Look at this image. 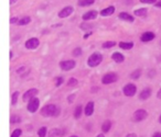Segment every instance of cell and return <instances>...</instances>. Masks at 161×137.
<instances>
[{
  "label": "cell",
  "instance_id": "1",
  "mask_svg": "<svg viewBox=\"0 0 161 137\" xmlns=\"http://www.w3.org/2000/svg\"><path fill=\"white\" fill-rule=\"evenodd\" d=\"M41 114L43 116H58L60 114V109L54 104H48L42 109Z\"/></svg>",
  "mask_w": 161,
  "mask_h": 137
},
{
  "label": "cell",
  "instance_id": "2",
  "mask_svg": "<svg viewBox=\"0 0 161 137\" xmlns=\"http://www.w3.org/2000/svg\"><path fill=\"white\" fill-rule=\"evenodd\" d=\"M103 60V56L102 54H99V53H94V54H92L89 56L87 60V64L89 67H96V66H98Z\"/></svg>",
  "mask_w": 161,
  "mask_h": 137
},
{
  "label": "cell",
  "instance_id": "3",
  "mask_svg": "<svg viewBox=\"0 0 161 137\" xmlns=\"http://www.w3.org/2000/svg\"><path fill=\"white\" fill-rule=\"evenodd\" d=\"M118 79V76L116 74H114V72H109V74H106L105 76L103 77L102 79V82L104 85H109V83H113L115 81H117Z\"/></svg>",
  "mask_w": 161,
  "mask_h": 137
},
{
  "label": "cell",
  "instance_id": "4",
  "mask_svg": "<svg viewBox=\"0 0 161 137\" xmlns=\"http://www.w3.org/2000/svg\"><path fill=\"white\" fill-rule=\"evenodd\" d=\"M39 105H40V101H39V99H37V98H33L32 100H30L29 103H28V110H29V112H31V113H34V112L38 110Z\"/></svg>",
  "mask_w": 161,
  "mask_h": 137
},
{
  "label": "cell",
  "instance_id": "5",
  "mask_svg": "<svg viewBox=\"0 0 161 137\" xmlns=\"http://www.w3.org/2000/svg\"><path fill=\"white\" fill-rule=\"evenodd\" d=\"M136 91H137V88H136L135 85H132V83H128L127 86H125L124 88V93L125 95H127V97H132V95H135Z\"/></svg>",
  "mask_w": 161,
  "mask_h": 137
},
{
  "label": "cell",
  "instance_id": "6",
  "mask_svg": "<svg viewBox=\"0 0 161 137\" xmlns=\"http://www.w3.org/2000/svg\"><path fill=\"white\" fill-rule=\"evenodd\" d=\"M147 115H148V114H147V112L145 111V110H137V111L134 113L132 119H134V121H136V122H140V121L146 119Z\"/></svg>",
  "mask_w": 161,
  "mask_h": 137
},
{
  "label": "cell",
  "instance_id": "7",
  "mask_svg": "<svg viewBox=\"0 0 161 137\" xmlns=\"http://www.w3.org/2000/svg\"><path fill=\"white\" fill-rule=\"evenodd\" d=\"M39 44H40V42H39L37 37H31L30 40L26 42V47L28 50H35L39 46Z\"/></svg>",
  "mask_w": 161,
  "mask_h": 137
},
{
  "label": "cell",
  "instance_id": "8",
  "mask_svg": "<svg viewBox=\"0 0 161 137\" xmlns=\"http://www.w3.org/2000/svg\"><path fill=\"white\" fill-rule=\"evenodd\" d=\"M60 67L63 69V70H71V69H73L75 67V61L74 60H64V61H61L60 63Z\"/></svg>",
  "mask_w": 161,
  "mask_h": 137
},
{
  "label": "cell",
  "instance_id": "9",
  "mask_svg": "<svg viewBox=\"0 0 161 137\" xmlns=\"http://www.w3.org/2000/svg\"><path fill=\"white\" fill-rule=\"evenodd\" d=\"M38 94V90L37 89H30L23 94V101H30L32 100L33 98H35V95Z\"/></svg>",
  "mask_w": 161,
  "mask_h": 137
},
{
  "label": "cell",
  "instance_id": "10",
  "mask_svg": "<svg viewBox=\"0 0 161 137\" xmlns=\"http://www.w3.org/2000/svg\"><path fill=\"white\" fill-rule=\"evenodd\" d=\"M73 7H65L64 9H62V10L59 12V17L60 18H67V17H70L72 13H73Z\"/></svg>",
  "mask_w": 161,
  "mask_h": 137
},
{
  "label": "cell",
  "instance_id": "11",
  "mask_svg": "<svg viewBox=\"0 0 161 137\" xmlns=\"http://www.w3.org/2000/svg\"><path fill=\"white\" fill-rule=\"evenodd\" d=\"M97 17V11L95 10H91L86 12L84 15H83V20L84 21H88V20H93V19H95Z\"/></svg>",
  "mask_w": 161,
  "mask_h": 137
},
{
  "label": "cell",
  "instance_id": "12",
  "mask_svg": "<svg viewBox=\"0 0 161 137\" xmlns=\"http://www.w3.org/2000/svg\"><path fill=\"white\" fill-rule=\"evenodd\" d=\"M154 39V34L152 32H146L143 33L141 37H140V40L143 41V42H150Z\"/></svg>",
  "mask_w": 161,
  "mask_h": 137
},
{
  "label": "cell",
  "instance_id": "13",
  "mask_svg": "<svg viewBox=\"0 0 161 137\" xmlns=\"http://www.w3.org/2000/svg\"><path fill=\"white\" fill-rule=\"evenodd\" d=\"M119 19H121V20H124V21H127V22H134L135 21V19H134V17L132 15H130L129 13H127V12H121V13H119Z\"/></svg>",
  "mask_w": 161,
  "mask_h": 137
},
{
  "label": "cell",
  "instance_id": "14",
  "mask_svg": "<svg viewBox=\"0 0 161 137\" xmlns=\"http://www.w3.org/2000/svg\"><path fill=\"white\" fill-rule=\"evenodd\" d=\"M115 12V7H113V6H110V7L106 8V9H103L102 11H100V15H103V17H108V15H112Z\"/></svg>",
  "mask_w": 161,
  "mask_h": 137
},
{
  "label": "cell",
  "instance_id": "15",
  "mask_svg": "<svg viewBox=\"0 0 161 137\" xmlns=\"http://www.w3.org/2000/svg\"><path fill=\"white\" fill-rule=\"evenodd\" d=\"M93 112H94V102L91 101L86 104V108H85V114L87 116H89L93 114Z\"/></svg>",
  "mask_w": 161,
  "mask_h": 137
},
{
  "label": "cell",
  "instance_id": "16",
  "mask_svg": "<svg viewBox=\"0 0 161 137\" xmlns=\"http://www.w3.org/2000/svg\"><path fill=\"white\" fill-rule=\"evenodd\" d=\"M151 95V90L150 89H145V90L141 91V93H140L139 98L140 100H147L148 98Z\"/></svg>",
  "mask_w": 161,
  "mask_h": 137
},
{
  "label": "cell",
  "instance_id": "17",
  "mask_svg": "<svg viewBox=\"0 0 161 137\" xmlns=\"http://www.w3.org/2000/svg\"><path fill=\"white\" fill-rule=\"evenodd\" d=\"M95 2V0H78L77 1V4L80 7H88Z\"/></svg>",
  "mask_w": 161,
  "mask_h": 137
},
{
  "label": "cell",
  "instance_id": "18",
  "mask_svg": "<svg viewBox=\"0 0 161 137\" xmlns=\"http://www.w3.org/2000/svg\"><path fill=\"white\" fill-rule=\"evenodd\" d=\"M113 59L116 61V63H123L124 59H125V57H124V55L120 54V53H114Z\"/></svg>",
  "mask_w": 161,
  "mask_h": 137
},
{
  "label": "cell",
  "instance_id": "19",
  "mask_svg": "<svg viewBox=\"0 0 161 137\" xmlns=\"http://www.w3.org/2000/svg\"><path fill=\"white\" fill-rule=\"evenodd\" d=\"M64 134V132L61 130H59V128H54L53 130H51V133H50V136L51 137H60L61 135H63Z\"/></svg>",
  "mask_w": 161,
  "mask_h": 137
},
{
  "label": "cell",
  "instance_id": "20",
  "mask_svg": "<svg viewBox=\"0 0 161 137\" xmlns=\"http://www.w3.org/2000/svg\"><path fill=\"white\" fill-rule=\"evenodd\" d=\"M119 46H120V48H123V50H130V48L134 47V43H131V42H129V43L120 42V43H119Z\"/></svg>",
  "mask_w": 161,
  "mask_h": 137
},
{
  "label": "cell",
  "instance_id": "21",
  "mask_svg": "<svg viewBox=\"0 0 161 137\" xmlns=\"http://www.w3.org/2000/svg\"><path fill=\"white\" fill-rule=\"evenodd\" d=\"M135 15H137V17H146L147 15V9H145V8L137 9V10H135Z\"/></svg>",
  "mask_w": 161,
  "mask_h": 137
},
{
  "label": "cell",
  "instance_id": "22",
  "mask_svg": "<svg viewBox=\"0 0 161 137\" xmlns=\"http://www.w3.org/2000/svg\"><path fill=\"white\" fill-rule=\"evenodd\" d=\"M30 21H31V18H30V17H24V18H22L21 20H19L18 24L19 26H26V24H29Z\"/></svg>",
  "mask_w": 161,
  "mask_h": 137
},
{
  "label": "cell",
  "instance_id": "23",
  "mask_svg": "<svg viewBox=\"0 0 161 137\" xmlns=\"http://www.w3.org/2000/svg\"><path fill=\"white\" fill-rule=\"evenodd\" d=\"M110 126H112V123H110V121H106V122H104V124H103V130L104 132H108V130H110Z\"/></svg>",
  "mask_w": 161,
  "mask_h": 137
},
{
  "label": "cell",
  "instance_id": "24",
  "mask_svg": "<svg viewBox=\"0 0 161 137\" xmlns=\"http://www.w3.org/2000/svg\"><path fill=\"white\" fill-rule=\"evenodd\" d=\"M140 76H141V70H140V69H137V70H135V71L130 75V77H131L132 79H138Z\"/></svg>",
  "mask_w": 161,
  "mask_h": 137
},
{
  "label": "cell",
  "instance_id": "25",
  "mask_svg": "<svg viewBox=\"0 0 161 137\" xmlns=\"http://www.w3.org/2000/svg\"><path fill=\"white\" fill-rule=\"evenodd\" d=\"M80 114H82V106H80V105H78V106H76V109H75V113H74L75 119H80Z\"/></svg>",
  "mask_w": 161,
  "mask_h": 137
},
{
  "label": "cell",
  "instance_id": "26",
  "mask_svg": "<svg viewBox=\"0 0 161 137\" xmlns=\"http://www.w3.org/2000/svg\"><path fill=\"white\" fill-rule=\"evenodd\" d=\"M115 45H116V42L110 41V42H105V43L103 44V47L104 48H110V47H114Z\"/></svg>",
  "mask_w": 161,
  "mask_h": 137
},
{
  "label": "cell",
  "instance_id": "27",
  "mask_svg": "<svg viewBox=\"0 0 161 137\" xmlns=\"http://www.w3.org/2000/svg\"><path fill=\"white\" fill-rule=\"evenodd\" d=\"M38 134H39V137H45V135H47V127H41L39 132H38Z\"/></svg>",
  "mask_w": 161,
  "mask_h": 137
},
{
  "label": "cell",
  "instance_id": "28",
  "mask_svg": "<svg viewBox=\"0 0 161 137\" xmlns=\"http://www.w3.org/2000/svg\"><path fill=\"white\" fill-rule=\"evenodd\" d=\"M80 54H82V48H80V47H76L73 51V56H75V57L80 56Z\"/></svg>",
  "mask_w": 161,
  "mask_h": 137
},
{
  "label": "cell",
  "instance_id": "29",
  "mask_svg": "<svg viewBox=\"0 0 161 137\" xmlns=\"http://www.w3.org/2000/svg\"><path fill=\"white\" fill-rule=\"evenodd\" d=\"M77 85V80L75 79V78H71L70 80H69V82H67V86L69 87H74Z\"/></svg>",
  "mask_w": 161,
  "mask_h": 137
},
{
  "label": "cell",
  "instance_id": "30",
  "mask_svg": "<svg viewBox=\"0 0 161 137\" xmlns=\"http://www.w3.org/2000/svg\"><path fill=\"white\" fill-rule=\"evenodd\" d=\"M18 97H19V92H15V93L12 94V104L13 105L18 101Z\"/></svg>",
  "mask_w": 161,
  "mask_h": 137
},
{
  "label": "cell",
  "instance_id": "31",
  "mask_svg": "<svg viewBox=\"0 0 161 137\" xmlns=\"http://www.w3.org/2000/svg\"><path fill=\"white\" fill-rule=\"evenodd\" d=\"M63 82V78L62 77H58V78H55V86L56 87H59L61 86Z\"/></svg>",
  "mask_w": 161,
  "mask_h": 137
},
{
  "label": "cell",
  "instance_id": "32",
  "mask_svg": "<svg viewBox=\"0 0 161 137\" xmlns=\"http://www.w3.org/2000/svg\"><path fill=\"white\" fill-rule=\"evenodd\" d=\"M20 122V117L17 115H12L11 116V123L12 124H15V123H19Z\"/></svg>",
  "mask_w": 161,
  "mask_h": 137
},
{
  "label": "cell",
  "instance_id": "33",
  "mask_svg": "<svg viewBox=\"0 0 161 137\" xmlns=\"http://www.w3.org/2000/svg\"><path fill=\"white\" fill-rule=\"evenodd\" d=\"M21 130H16L13 133H12V135H11V137H20V135H21Z\"/></svg>",
  "mask_w": 161,
  "mask_h": 137
},
{
  "label": "cell",
  "instance_id": "34",
  "mask_svg": "<svg viewBox=\"0 0 161 137\" xmlns=\"http://www.w3.org/2000/svg\"><path fill=\"white\" fill-rule=\"evenodd\" d=\"M156 1H157V0H140V2H143V4H156Z\"/></svg>",
  "mask_w": 161,
  "mask_h": 137
},
{
  "label": "cell",
  "instance_id": "35",
  "mask_svg": "<svg viewBox=\"0 0 161 137\" xmlns=\"http://www.w3.org/2000/svg\"><path fill=\"white\" fill-rule=\"evenodd\" d=\"M17 22H19L18 18H11V20H10L11 24H13V23H17Z\"/></svg>",
  "mask_w": 161,
  "mask_h": 137
},
{
  "label": "cell",
  "instance_id": "36",
  "mask_svg": "<svg viewBox=\"0 0 161 137\" xmlns=\"http://www.w3.org/2000/svg\"><path fill=\"white\" fill-rule=\"evenodd\" d=\"M74 98H75V95H71V97H69V102H70V103H72V102L74 101Z\"/></svg>",
  "mask_w": 161,
  "mask_h": 137
},
{
  "label": "cell",
  "instance_id": "37",
  "mask_svg": "<svg viewBox=\"0 0 161 137\" xmlns=\"http://www.w3.org/2000/svg\"><path fill=\"white\" fill-rule=\"evenodd\" d=\"M154 6H156V7H158V8H161V0L159 1V2H157V4H154Z\"/></svg>",
  "mask_w": 161,
  "mask_h": 137
},
{
  "label": "cell",
  "instance_id": "38",
  "mask_svg": "<svg viewBox=\"0 0 161 137\" xmlns=\"http://www.w3.org/2000/svg\"><path fill=\"white\" fill-rule=\"evenodd\" d=\"M157 97L159 98V99H161V89L159 91H158V93H157Z\"/></svg>",
  "mask_w": 161,
  "mask_h": 137
},
{
  "label": "cell",
  "instance_id": "39",
  "mask_svg": "<svg viewBox=\"0 0 161 137\" xmlns=\"http://www.w3.org/2000/svg\"><path fill=\"white\" fill-rule=\"evenodd\" d=\"M152 137H161V133H156Z\"/></svg>",
  "mask_w": 161,
  "mask_h": 137
},
{
  "label": "cell",
  "instance_id": "40",
  "mask_svg": "<svg viewBox=\"0 0 161 137\" xmlns=\"http://www.w3.org/2000/svg\"><path fill=\"white\" fill-rule=\"evenodd\" d=\"M127 137H137V136H136V134H129V135H127Z\"/></svg>",
  "mask_w": 161,
  "mask_h": 137
},
{
  "label": "cell",
  "instance_id": "41",
  "mask_svg": "<svg viewBox=\"0 0 161 137\" xmlns=\"http://www.w3.org/2000/svg\"><path fill=\"white\" fill-rule=\"evenodd\" d=\"M17 1V0H10V4H13Z\"/></svg>",
  "mask_w": 161,
  "mask_h": 137
},
{
  "label": "cell",
  "instance_id": "42",
  "mask_svg": "<svg viewBox=\"0 0 161 137\" xmlns=\"http://www.w3.org/2000/svg\"><path fill=\"white\" fill-rule=\"evenodd\" d=\"M97 137H104V135H103V134H100V135H97Z\"/></svg>",
  "mask_w": 161,
  "mask_h": 137
},
{
  "label": "cell",
  "instance_id": "43",
  "mask_svg": "<svg viewBox=\"0 0 161 137\" xmlns=\"http://www.w3.org/2000/svg\"><path fill=\"white\" fill-rule=\"evenodd\" d=\"M159 121H160V123H161V116H160V117H159Z\"/></svg>",
  "mask_w": 161,
  "mask_h": 137
},
{
  "label": "cell",
  "instance_id": "44",
  "mask_svg": "<svg viewBox=\"0 0 161 137\" xmlns=\"http://www.w3.org/2000/svg\"><path fill=\"white\" fill-rule=\"evenodd\" d=\"M72 137H77V136H72Z\"/></svg>",
  "mask_w": 161,
  "mask_h": 137
},
{
  "label": "cell",
  "instance_id": "45",
  "mask_svg": "<svg viewBox=\"0 0 161 137\" xmlns=\"http://www.w3.org/2000/svg\"><path fill=\"white\" fill-rule=\"evenodd\" d=\"M160 45H161V42H160Z\"/></svg>",
  "mask_w": 161,
  "mask_h": 137
}]
</instances>
